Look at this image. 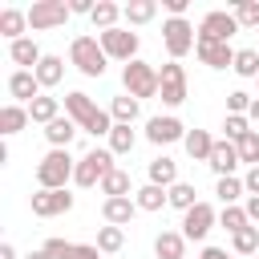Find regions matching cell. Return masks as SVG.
<instances>
[{
    "label": "cell",
    "mask_w": 259,
    "mask_h": 259,
    "mask_svg": "<svg viewBox=\"0 0 259 259\" xmlns=\"http://www.w3.org/2000/svg\"><path fill=\"white\" fill-rule=\"evenodd\" d=\"M65 113L77 121V130H85V134H93V138H101V134L109 138V134H113V117H109L105 109H97L93 97L81 93V89L65 93Z\"/></svg>",
    "instance_id": "1"
},
{
    "label": "cell",
    "mask_w": 259,
    "mask_h": 259,
    "mask_svg": "<svg viewBox=\"0 0 259 259\" xmlns=\"http://www.w3.org/2000/svg\"><path fill=\"white\" fill-rule=\"evenodd\" d=\"M77 174V162L69 158V150H49L36 162V186L40 190H65V182Z\"/></svg>",
    "instance_id": "2"
},
{
    "label": "cell",
    "mask_w": 259,
    "mask_h": 259,
    "mask_svg": "<svg viewBox=\"0 0 259 259\" xmlns=\"http://www.w3.org/2000/svg\"><path fill=\"white\" fill-rule=\"evenodd\" d=\"M162 45H166L170 61H182V57L198 45V28H194L186 16H166V20H162Z\"/></svg>",
    "instance_id": "3"
},
{
    "label": "cell",
    "mask_w": 259,
    "mask_h": 259,
    "mask_svg": "<svg viewBox=\"0 0 259 259\" xmlns=\"http://www.w3.org/2000/svg\"><path fill=\"white\" fill-rule=\"evenodd\" d=\"M113 170H117V166H113V150H109V146H105V150L97 146V150H89V154L77 162V174H73V182L89 190V186H101V182H105Z\"/></svg>",
    "instance_id": "4"
},
{
    "label": "cell",
    "mask_w": 259,
    "mask_h": 259,
    "mask_svg": "<svg viewBox=\"0 0 259 259\" xmlns=\"http://www.w3.org/2000/svg\"><path fill=\"white\" fill-rule=\"evenodd\" d=\"M69 61H73L85 77H101L109 57H105V49H101L97 36H73V45H69Z\"/></svg>",
    "instance_id": "5"
},
{
    "label": "cell",
    "mask_w": 259,
    "mask_h": 259,
    "mask_svg": "<svg viewBox=\"0 0 259 259\" xmlns=\"http://www.w3.org/2000/svg\"><path fill=\"white\" fill-rule=\"evenodd\" d=\"M121 85H125V93L130 97H158V69L150 65V61H130V65H121Z\"/></svg>",
    "instance_id": "6"
},
{
    "label": "cell",
    "mask_w": 259,
    "mask_h": 259,
    "mask_svg": "<svg viewBox=\"0 0 259 259\" xmlns=\"http://www.w3.org/2000/svg\"><path fill=\"white\" fill-rule=\"evenodd\" d=\"M158 97H162V105H170V109H178V105L190 97L186 69H182L178 61H170V65H162V69H158Z\"/></svg>",
    "instance_id": "7"
},
{
    "label": "cell",
    "mask_w": 259,
    "mask_h": 259,
    "mask_svg": "<svg viewBox=\"0 0 259 259\" xmlns=\"http://www.w3.org/2000/svg\"><path fill=\"white\" fill-rule=\"evenodd\" d=\"M69 16H73V8L65 0H36L28 8V28L32 32H49V28H61Z\"/></svg>",
    "instance_id": "8"
},
{
    "label": "cell",
    "mask_w": 259,
    "mask_h": 259,
    "mask_svg": "<svg viewBox=\"0 0 259 259\" xmlns=\"http://www.w3.org/2000/svg\"><path fill=\"white\" fill-rule=\"evenodd\" d=\"M97 40H101V49H105L109 61H121V65L138 61V32H130V28H109V32H97Z\"/></svg>",
    "instance_id": "9"
},
{
    "label": "cell",
    "mask_w": 259,
    "mask_h": 259,
    "mask_svg": "<svg viewBox=\"0 0 259 259\" xmlns=\"http://www.w3.org/2000/svg\"><path fill=\"white\" fill-rule=\"evenodd\" d=\"M235 32H239V20L227 8H214V12H206L198 20V40H223V45H231Z\"/></svg>",
    "instance_id": "10"
},
{
    "label": "cell",
    "mask_w": 259,
    "mask_h": 259,
    "mask_svg": "<svg viewBox=\"0 0 259 259\" xmlns=\"http://www.w3.org/2000/svg\"><path fill=\"white\" fill-rule=\"evenodd\" d=\"M214 223H219V210H214L210 202H198V206H190V210L182 214V235L194 239V243H202Z\"/></svg>",
    "instance_id": "11"
},
{
    "label": "cell",
    "mask_w": 259,
    "mask_h": 259,
    "mask_svg": "<svg viewBox=\"0 0 259 259\" xmlns=\"http://www.w3.org/2000/svg\"><path fill=\"white\" fill-rule=\"evenodd\" d=\"M186 125L174 117V113H162V117H150L146 121V138L154 142V146H170V142H186Z\"/></svg>",
    "instance_id": "12"
},
{
    "label": "cell",
    "mask_w": 259,
    "mask_h": 259,
    "mask_svg": "<svg viewBox=\"0 0 259 259\" xmlns=\"http://www.w3.org/2000/svg\"><path fill=\"white\" fill-rule=\"evenodd\" d=\"M65 210H73V194L69 190H36L32 194V214L36 219H57Z\"/></svg>",
    "instance_id": "13"
},
{
    "label": "cell",
    "mask_w": 259,
    "mask_h": 259,
    "mask_svg": "<svg viewBox=\"0 0 259 259\" xmlns=\"http://www.w3.org/2000/svg\"><path fill=\"white\" fill-rule=\"evenodd\" d=\"M194 53H198V61H202L206 69H235V53H239V49H231V45H223V40H198Z\"/></svg>",
    "instance_id": "14"
},
{
    "label": "cell",
    "mask_w": 259,
    "mask_h": 259,
    "mask_svg": "<svg viewBox=\"0 0 259 259\" xmlns=\"http://www.w3.org/2000/svg\"><path fill=\"white\" fill-rule=\"evenodd\" d=\"M49 259H101L97 243H65V239H45L40 247Z\"/></svg>",
    "instance_id": "15"
},
{
    "label": "cell",
    "mask_w": 259,
    "mask_h": 259,
    "mask_svg": "<svg viewBox=\"0 0 259 259\" xmlns=\"http://www.w3.org/2000/svg\"><path fill=\"white\" fill-rule=\"evenodd\" d=\"M8 93H12L16 105H32V101L40 97V81H36V73H32V69H16V73L8 77Z\"/></svg>",
    "instance_id": "16"
},
{
    "label": "cell",
    "mask_w": 259,
    "mask_h": 259,
    "mask_svg": "<svg viewBox=\"0 0 259 259\" xmlns=\"http://www.w3.org/2000/svg\"><path fill=\"white\" fill-rule=\"evenodd\" d=\"M219 178H235V166H239V146L235 142H214V150H210V162H206Z\"/></svg>",
    "instance_id": "17"
},
{
    "label": "cell",
    "mask_w": 259,
    "mask_h": 259,
    "mask_svg": "<svg viewBox=\"0 0 259 259\" xmlns=\"http://www.w3.org/2000/svg\"><path fill=\"white\" fill-rule=\"evenodd\" d=\"M8 57H12V65H20V69H36V65L45 61V53H40V45H36L32 36L12 40V45H8Z\"/></svg>",
    "instance_id": "18"
},
{
    "label": "cell",
    "mask_w": 259,
    "mask_h": 259,
    "mask_svg": "<svg viewBox=\"0 0 259 259\" xmlns=\"http://www.w3.org/2000/svg\"><path fill=\"white\" fill-rule=\"evenodd\" d=\"M134 214H138V202H134V198H105V202H101V219H105L109 227H125Z\"/></svg>",
    "instance_id": "19"
},
{
    "label": "cell",
    "mask_w": 259,
    "mask_h": 259,
    "mask_svg": "<svg viewBox=\"0 0 259 259\" xmlns=\"http://www.w3.org/2000/svg\"><path fill=\"white\" fill-rule=\"evenodd\" d=\"M45 138H49V146L53 150H69V142L77 138V121L65 113V117H57V121H49L45 125Z\"/></svg>",
    "instance_id": "20"
},
{
    "label": "cell",
    "mask_w": 259,
    "mask_h": 259,
    "mask_svg": "<svg viewBox=\"0 0 259 259\" xmlns=\"http://www.w3.org/2000/svg\"><path fill=\"white\" fill-rule=\"evenodd\" d=\"M154 255L158 259H186V235L182 231H162L154 239Z\"/></svg>",
    "instance_id": "21"
},
{
    "label": "cell",
    "mask_w": 259,
    "mask_h": 259,
    "mask_svg": "<svg viewBox=\"0 0 259 259\" xmlns=\"http://www.w3.org/2000/svg\"><path fill=\"white\" fill-rule=\"evenodd\" d=\"M125 16V4H113V0H97V8H93V28L97 32H109V28H117V20Z\"/></svg>",
    "instance_id": "22"
},
{
    "label": "cell",
    "mask_w": 259,
    "mask_h": 259,
    "mask_svg": "<svg viewBox=\"0 0 259 259\" xmlns=\"http://www.w3.org/2000/svg\"><path fill=\"white\" fill-rule=\"evenodd\" d=\"M24 28H28V12L20 8H4L0 12V36L12 45V40H24Z\"/></svg>",
    "instance_id": "23"
},
{
    "label": "cell",
    "mask_w": 259,
    "mask_h": 259,
    "mask_svg": "<svg viewBox=\"0 0 259 259\" xmlns=\"http://www.w3.org/2000/svg\"><path fill=\"white\" fill-rule=\"evenodd\" d=\"M32 73H36L40 89H53V85H61V77H65V57H57V53H45V61H40Z\"/></svg>",
    "instance_id": "24"
},
{
    "label": "cell",
    "mask_w": 259,
    "mask_h": 259,
    "mask_svg": "<svg viewBox=\"0 0 259 259\" xmlns=\"http://www.w3.org/2000/svg\"><path fill=\"white\" fill-rule=\"evenodd\" d=\"M138 113H142V101L130 97V93H121V97L109 101V117H113V125H134Z\"/></svg>",
    "instance_id": "25"
},
{
    "label": "cell",
    "mask_w": 259,
    "mask_h": 259,
    "mask_svg": "<svg viewBox=\"0 0 259 259\" xmlns=\"http://www.w3.org/2000/svg\"><path fill=\"white\" fill-rule=\"evenodd\" d=\"M28 121H32V117H28V105H16V101H8V105L0 109V134H4V138L20 134Z\"/></svg>",
    "instance_id": "26"
},
{
    "label": "cell",
    "mask_w": 259,
    "mask_h": 259,
    "mask_svg": "<svg viewBox=\"0 0 259 259\" xmlns=\"http://www.w3.org/2000/svg\"><path fill=\"white\" fill-rule=\"evenodd\" d=\"M150 182H154V186H162V190H170V186L178 182V162H174V158H166V154H158V158L150 162Z\"/></svg>",
    "instance_id": "27"
},
{
    "label": "cell",
    "mask_w": 259,
    "mask_h": 259,
    "mask_svg": "<svg viewBox=\"0 0 259 259\" xmlns=\"http://www.w3.org/2000/svg\"><path fill=\"white\" fill-rule=\"evenodd\" d=\"M182 146H186V154H190V162H210V150H214V138H210L206 130H190Z\"/></svg>",
    "instance_id": "28"
},
{
    "label": "cell",
    "mask_w": 259,
    "mask_h": 259,
    "mask_svg": "<svg viewBox=\"0 0 259 259\" xmlns=\"http://www.w3.org/2000/svg\"><path fill=\"white\" fill-rule=\"evenodd\" d=\"M134 202H138V210H162V206H170V190L146 182L142 190H134Z\"/></svg>",
    "instance_id": "29"
},
{
    "label": "cell",
    "mask_w": 259,
    "mask_h": 259,
    "mask_svg": "<svg viewBox=\"0 0 259 259\" xmlns=\"http://www.w3.org/2000/svg\"><path fill=\"white\" fill-rule=\"evenodd\" d=\"M28 117H32V121H40V125H49V121H57V117H61V101L40 93V97L28 105Z\"/></svg>",
    "instance_id": "30"
},
{
    "label": "cell",
    "mask_w": 259,
    "mask_h": 259,
    "mask_svg": "<svg viewBox=\"0 0 259 259\" xmlns=\"http://www.w3.org/2000/svg\"><path fill=\"white\" fill-rule=\"evenodd\" d=\"M214 194H219L223 206H239V198L247 194V186H243V178H219L214 182Z\"/></svg>",
    "instance_id": "31"
},
{
    "label": "cell",
    "mask_w": 259,
    "mask_h": 259,
    "mask_svg": "<svg viewBox=\"0 0 259 259\" xmlns=\"http://www.w3.org/2000/svg\"><path fill=\"white\" fill-rule=\"evenodd\" d=\"M198 202H202V198H198V190H194L190 182H174V186H170V206H174V210L186 214V210L198 206Z\"/></svg>",
    "instance_id": "32"
},
{
    "label": "cell",
    "mask_w": 259,
    "mask_h": 259,
    "mask_svg": "<svg viewBox=\"0 0 259 259\" xmlns=\"http://www.w3.org/2000/svg\"><path fill=\"white\" fill-rule=\"evenodd\" d=\"M121 247H125V231H121V227H109V223H105V227L97 231V251H101V255H117Z\"/></svg>",
    "instance_id": "33"
},
{
    "label": "cell",
    "mask_w": 259,
    "mask_h": 259,
    "mask_svg": "<svg viewBox=\"0 0 259 259\" xmlns=\"http://www.w3.org/2000/svg\"><path fill=\"white\" fill-rule=\"evenodd\" d=\"M219 227H227L231 235L247 231V227H251V219H247V206H223V210H219Z\"/></svg>",
    "instance_id": "34"
},
{
    "label": "cell",
    "mask_w": 259,
    "mask_h": 259,
    "mask_svg": "<svg viewBox=\"0 0 259 259\" xmlns=\"http://www.w3.org/2000/svg\"><path fill=\"white\" fill-rule=\"evenodd\" d=\"M154 16H158V0H130L125 4V20L130 24H146Z\"/></svg>",
    "instance_id": "35"
},
{
    "label": "cell",
    "mask_w": 259,
    "mask_h": 259,
    "mask_svg": "<svg viewBox=\"0 0 259 259\" xmlns=\"http://www.w3.org/2000/svg\"><path fill=\"white\" fill-rule=\"evenodd\" d=\"M231 251L235 255H259V227H247V231L231 235Z\"/></svg>",
    "instance_id": "36"
},
{
    "label": "cell",
    "mask_w": 259,
    "mask_h": 259,
    "mask_svg": "<svg viewBox=\"0 0 259 259\" xmlns=\"http://www.w3.org/2000/svg\"><path fill=\"white\" fill-rule=\"evenodd\" d=\"M101 194H105V198H130V174H125V170H113V174L101 182Z\"/></svg>",
    "instance_id": "37"
},
{
    "label": "cell",
    "mask_w": 259,
    "mask_h": 259,
    "mask_svg": "<svg viewBox=\"0 0 259 259\" xmlns=\"http://www.w3.org/2000/svg\"><path fill=\"white\" fill-rule=\"evenodd\" d=\"M231 12H235V20H239V28H255V32H259V0H239Z\"/></svg>",
    "instance_id": "38"
},
{
    "label": "cell",
    "mask_w": 259,
    "mask_h": 259,
    "mask_svg": "<svg viewBox=\"0 0 259 259\" xmlns=\"http://www.w3.org/2000/svg\"><path fill=\"white\" fill-rule=\"evenodd\" d=\"M235 146H239V162H247V170H251V166H259V130L243 134Z\"/></svg>",
    "instance_id": "39"
},
{
    "label": "cell",
    "mask_w": 259,
    "mask_h": 259,
    "mask_svg": "<svg viewBox=\"0 0 259 259\" xmlns=\"http://www.w3.org/2000/svg\"><path fill=\"white\" fill-rule=\"evenodd\" d=\"M134 142H138V134H134L130 125H113V134H109V150H113V158H117V154H130Z\"/></svg>",
    "instance_id": "40"
},
{
    "label": "cell",
    "mask_w": 259,
    "mask_h": 259,
    "mask_svg": "<svg viewBox=\"0 0 259 259\" xmlns=\"http://www.w3.org/2000/svg\"><path fill=\"white\" fill-rule=\"evenodd\" d=\"M235 73L239 77H259V49H239L235 53Z\"/></svg>",
    "instance_id": "41"
},
{
    "label": "cell",
    "mask_w": 259,
    "mask_h": 259,
    "mask_svg": "<svg viewBox=\"0 0 259 259\" xmlns=\"http://www.w3.org/2000/svg\"><path fill=\"white\" fill-rule=\"evenodd\" d=\"M223 130H227V142H239L243 134H251V117H243V113H227V117H223Z\"/></svg>",
    "instance_id": "42"
},
{
    "label": "cell",
    "mask_w": 259,
    "mask_h": 259,
    "mask_svg": "<svg viewBox=\"0 0 259 259\" xmlns=\"http://www.w3.org/2000/svg\"><path fill=\"white\" fill-rule=\"evenodd\" d=\"M251 93H243V89H235V93H227V113H243L247 117V109H251Z\"/></svg>",
    "instance_id": "43"
},
{
    "label": "cell",
    "mask_w": 259,
    "mask_h": 259,
    "mask_svg": "<svg viewBox=\"0 0 259 259\" xmlns=\"http://www.w3.org/2000/svg\"><path fill=\"white\" fill-rule=\"evenodd\" d=\"M69 8H73V16H93V0H69Z\"/></svg>",
    "instance_id": "44"
},
{
    "label": "cell",
    "mask_w": 259,
    "mask_h": 259,
    "mask_svg": "<svg viewBox=\"0 0 259 259\" xmlns=\"http://www.w3.org/2000/svg\"><path fill=\"white\" fill-rule=\"evenodd\" d=\"M162 8H166L170 16H186V8H190V0H162Z\"/></svg>",
    "instance_id": "45"
},
{
    "label": "cell",
    "mask_w": 259,
    "mask_h": 259,
    "mask_svg": "<svg viewBox=\"0 0 259 259\" xmlns=\"http://www.w3.org/2000/svg\"><path fill=\"white\" fill-rule=\"evenodd\" d=\"M243 186H247V194H259V166H251V170H247Z\"/></svg>",
    "instance_id": "46"
},
{
    "label": "cell",
    "mask_w": 259,
    "mask_h": 259,
    "mask_svg": "<svg viewBox=\"0 0 259 259\" xmlns=\"http://www.w3.org/2000/svg\"><path fill=\"white\" fill-rule=\"evenodd\" d=\"M243 206H247V219H251V223H259V194H247V202H243Z\"/></svg>",
    "instance_id": "47"
},
{
    "label": "cell",
    "mask_w": 259,
    "mask_h": 259,
    "mask_svg": "<svg viewBox=\"0 0 259 259\" xmlns=\"http://www.w3.org/2000/svg\"><path fill=\"white\" fill-rule=\"evenodd\" d=\"M198 259H231V255H227V247H202Z\"/></svg>",
    "instance_id": "48"
},
{
    "label": "cell",
    "mask_w": 259,
    "mask_h": 259,
    "mask_svg": "<svg viewBox=\"0 0 259 259\" xmlns=\"http://www.w3.org/2000/svg\"><path fill=\"white\" fill-rule=\"evenodd\" d=\"M0 259H16V247L12 243H0Z\"/></svg>",
    "instance_id": "49"
},
{
    "label": "cell",
    "mask_w": 259,
    "mask_h": 259,
    "mask_svg": "<svg viewBox=\"0 0 259 259\" xmlns=\"http://www.w3.org/2000/svg\"><path fill=\"white\" fill-rule=\"evenodd\" d=\"M247 117H251V125H259V97L251 101V109H247Z\"/></svg>",
    "instance_id": "50"
},
{
    "label": "cell",
    "mask_w": 259,
    "mask_h": 259,
    "mask_svg": "<svg viewBox=\"0 0 259 259\" xmlns=\"http://www.w3.org/2000/svg\"><path fill=\"white\" fill-rule=\"evenodd\" d=\"M24 259H49V255H45V251H28Z\"/></svg>",
    "instance_id": "51"
},
{
    "label": "cell",
    "mask_w": 259,
    "mask_h": 259,
    "mask_svg": "<svg viewBox=\"0 0 259 259\" xmlns=\"http://www.w3.org/2000/svg\"><path fill=\"white\" fill-rule=\"evenodd\" d=\"M255 81H259V77H255Z\"/></svg>",
    "instance_id": "52"
},
{
    "label": "cell",
    "mask_w": 259,
    "mask_h": 259,
    "mask_svg": "<svg viewBox=\"0 0 259 259\" xmlns=\"http://www.w3.org/2000/svg\"><path fill=\"white\" fill-rule=\"evenodd\" d=\"M255 259H259V255H255Z\"/></svg>",
    "instance_id": "53"
}]
</instances>
